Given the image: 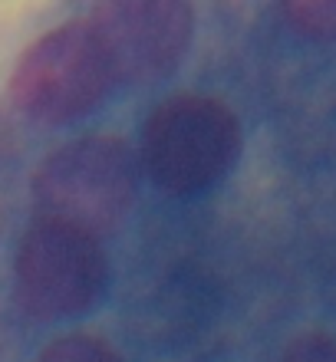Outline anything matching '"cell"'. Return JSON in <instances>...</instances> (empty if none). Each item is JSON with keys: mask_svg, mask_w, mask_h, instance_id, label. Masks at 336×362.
Returning <instances> with one entry per match:
<instances>
[{"mask_svg": "<svg viewBox=\"0 0 336 362\" xmlns=\"http://www.w3.org/2000/svg\"><path fill=\"white\" fill-rule=\"evenodd\" d=\"M241 122L218 95L178 93L158 103L142 129V168L168 194H198L234 168Z\"/></svg>", "mask_w": 336, "mask_h": 362, "instance_id": "cell-1", "label": "cell"}, {"mask_svg": "<svg viewBox=\"0 0 336 362\" xmlns=\"http://www.w3.org/2000/svg\"><path fill=\"white\" fill-rule=\"evenodd\" d=\"M139 165L122 139L83 135L50 152L33 172L40 214L69 221L93 234L115 228L135 198Z\"/></svg>", "mask_w": 336, "mask_h": 362, "instance_id": "cell-2", "label": "cell"}, {"mask_svg": "<svg viewBox=\"0 0 336 362\" xmlns=\"http://www.w3.org/2000/svg\"><path fill=\"white\" fill-rule=\"evenodd\" d=\"M112 83V63L86 20L63 23L30 43L13 69L10 95L23 115L63 125L93 112Z\"/></svg>", "mask_w": 336, "mask_h": 362, "instance_id": "cell-3", "label": "cell"}, {"mask_svg": "<svg viewBox=\"0 0 336 362\" xmlns=\"http://www.w3.org/2000/svg\"><path fill=\"white\" fill-rule=\"evenodd\" d=\"M280 362H336V336L330 333H303L290 339Z\"/></svg>", "mask_w": 336, "mask_h": 362, "instance_id": "cell-8", "label": "cell"}, {"mask_svg": "<svg viewBox=\"0 0 336 362\" xmlns=\"http://www.w3.org/2000/svg\"><path fill=\"white\" fill-rule=\"evenodd\" d=\"M89 27L112 63L115 83L168 76L195 33L192 0H96Z\"/></svg>", "mask_w": 336, "mask_h": 362, "instance_id": "cell-5", "label": "cell"}, {"mask_svg": "<svg viewBox=\"0 0 336 362\" xmlns=\"http://www.w3.org/2000/svg\"><path fill=\"white\" fill-rule=\"evenodd\" d=\"M294 30L313 40H336V0H280Z\"/></svg>", "mask_w": 336, "mask_h": 362, "instance_id": "cell-7", "label": "cell"}, {"mask_svg": "<svg viewBox=\"0 0 336 362\" xmlns=\"http://www.w3.org/2000/svg\"><path fill=\"white\" fill-rule=\"evenodd\" d=\"M37 362H122V356L103 336L93 333H66L50 339L40 349Z\"/></svg>", "mask_w": 336, "mask_h": 362, "instance_id": "cell-6", "label": "cell"}, {"mask_svg": "<svg viewBox=\"0 0 336 362\" xmlns=\"http://www.w3.org/2000/svg\"><path fill=\"white\" fill-rule=\"evenodd\" d=\"M106 274L99 234L47 214L23 230L13 257L17 300L37 320H63L89 310L106 286Z\"/></svg>", "mask_w": 336, "mask_h": 362, "instance_id": "cell-4", "label": "cell"}]
</instances>
